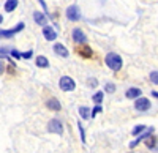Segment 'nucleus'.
Instances as JSON below:
<instances>
[{"mask_svg": "<svg viewBox=\"0 0 158 153\" xmlns=\"http://www.w3.org/2000/svg\"><path fill=\"white\" fill-rule=\"evenodd\" d=\"M33 19H35V22H36L38 25H46V22H48L46 16L43 14V13H40V11H35V13H33Z\"/></svg>", "mask_w": 158, "mask_h": 153, "instance_id": "9d476101", "label": "nucleus"}, {"mask_svg": "<svg viewBox=\"0 0 158 153\" xmlns=\"http://www.w3.org/2000/svg\"><path fill=\"white\" fill-rule=\"evenodd\" d=\"M81 54L85 55V57H90V55H92V50H90L89 47H85V49H81Z\"/></svg>", "mask_w": 158, "mask_h": 153, "instance_id": "aec40b11", "label": "nucleus"}, {"mask_svg": "<svg viewBox=\"0 0 158 153\" xmlns=\"http://www.w3.org/2000/svg\"><path fill=\"white\" fill-rule=\"evenodd\" d=\"M3 71H5V66H3V63H2V62H0V74H2Z\"/></svg>", "mask_w": 158, "mask_h": 153, "instance_id": "393cba45", "label": "nucleus"}, {"mask_svg": "<svg viewBox=\"0 0 158 153\" xmlns=\"http://www.w3.org/2000/svg\"><path fill=\"white\" fill-rule=\"evenodd\" d=\"M10 54H11L13 57H16V58H19V57H21V54L18 52V50H16V49H13V50H10Z\"/></svg>", "mask_w": 158, "mask_h": 153, "instance_id": "4be33fe9", "label": "nucleus"}, {"mask_svg": "<svg viewBox=\"0 0 158 153\" xmlns=\"http://www.w3.org/2000/svg\"><path fill=\"white\" fill-rule=\"evenodd\" d=\"M79 114H81L82 119H90V109L89 107H79Z\"/></svg>", "mask_w": 158, "mask_h": 153, "instance_id": "2eb2a0df", "label": "nucleus"}, {"mask_svg": "<svg viewBox=\"0 0 158 153\" xmlns=\"http://www.w3.org/2000/svg\"><path fill=\"white\" fill-rule=\"evenodd\" d=\"M104 62H106V65H108L112 71H118V70L122 68V58H120V55H117V54H114V52L108 54L106 58H104Z\"/></svg>", "mask_w": 158, "mask_h": 153, "instance_id": "f257e3e1", "label": "nucleus"}, {"mask_svg": "<svg viewBox=\"0 0 158 153\" xmlns=\"http://www.w3.org/2000/svg\"><path fill=\"white\" fill-rule=\"evenodd\" d=\"M79 126V133H81V139H82V142H85V136H84V130H82V126L81 125H77Z\"/></svg>", "mask_w": 158, "mask_h": 153, "instance_id": "5701e85b", "label": "nucleus"}, {"mask_svg": "<svg viewBox=\"0 0 158 153\" xmlns=\"http://www.w3.org/2000/svg\"><path fill=\"white\" fill-rule=\"evenodd\" d=\"M104 88H106L108 93H114L115 92V85L114 84H106V87H104Z\"/></svg>", "mask_w": 158, "mask_h": 153, "instance_id": "a211bd4d", "label": "nucleus"}, {"mask_svg": "<svg viewBox=\"0 0 158 153\" xmlns=\"http://www.w3.org/2000/svg\"><path fill=\"white\" fill-rule=\"evenodd\" d=\"M32 54H33L32 50H29V52H25V54H21V57H24V58H30V57H32Z\"/></svg>", "mask_w": 158, "mask_h": 153, "instance_id": "b1692460", "label": "nucleus"}, {"mask_svg": "<svg viewBox=\"0 0 158 153\" xmlns=\"http://www.w3.org/2000/svg\"><path fill=\"white\" fill-rule=\"evenodd\" d=\"M125 96H127L128 99H136V98H139V96H141V88H136V87L128 88L127 93H125Z\"/></svg>", "mask_w": 158, "mask_h": 153, "instance_id": "1a4fd4ad", "label": "nucleus"}, {"mask_svg": "<svg viewBox=\"0 0 158 153\" xmlns=\"http://www.w3.org/2000/svg\"><path fill=\"white\" fill-rule=\"evenodd\" d=\"M73 41H76V43H85L87 41V38H85V35H84V32L81 29H74L73 30Z\"/></svg>", "mask_w": 158, "mask_h": 153, "instance_id": "6e6552de", "label": "nucleus"}, {"mask_svg": "<svg viewBox=\"0 0 158 153\" xmlns=\"http://www.w3.org/2000/svg\"><path fill=\"white\" fill-rule=\"evenodd\" d=\"M24 27H25V24H24V22H19V24H18V25H16V27L13 29V30H0V38H2V36L11 38L13 35H16L18 32H21Z\"/></svg>", "mask_w": 158, "mask_h": 153, "instance_id": "423d86ee", "label": "nucleus"}, {"mask_svg": "<svg viewBox=\"0 0 158 153\" xmlns=\"http://www.w3.org/2000/svg\"><path fill=\"white\" fill-rule=\"evenodd\" d=\"M60 101H57L56 98H51V99H48V109H51V111H60Z\"/></svg>", "mask_w": 158, "mask_h": 153, "instance_id": "9b49d317", "label": "nucleus"}, {"mask_svg": "<svg viewBox=\"0 0 158 153\" xmlns=\"http://www.w3.org/2000/svg\"><path fill=\"white\" fill-rule=\"evenodd\" d=\"M18 8V0H6L5 2V11L11 13V11H15Z\"/></svg>", "mask_w": 158, "mask_h": 153, "instance_id": "ddd939ff", "label": "nucleus"}, {"mask_svg": "<svg viewBox=\"0 0 158 153\" xmlns=\"http://www.w3.org/2000/svg\"><path fill=\"white\" fill-rule=\"evenodd\" d=\"M2 21H3V18H2V14H0V24H2Z\"/></svg>", "mask_w": 158, "mask_h": 153, "instance_id": "bb28decb", "label": "nucleus"}, {"mask_svg": "<svg viewBox=\"0 0 158 153\" xmlns=\"http://www.w3.org/2000/svg\"><path fill=\"white\" fill-rule=\"evenodd\" d=\"M48 131L49 133H54V134H62L63 133V125L60 120L54 119V120H51L48 123Z\"/></svg>", "mask_w": 158, "mask_h": 153, "instance_id": "7ed1b4c3", "label": "nucleus"}, {"mask_svg": "<svg viewBox=\"0 0 158 153\" xmlns=\"http://www.w3.org/2000/svg\"><path fill=\"white\" fill-rule=\"evenodd\" d=\"M153 96H155V98H158V92H155V93H153Z\"/></svg>", "mask_w": 158, "mask_h": 153, "instance_id": "a878e982", "label": "nucleus"}, {"mask_svg": "<svg viewBox=\"0 0 158 153\" xmlns=\"http://www.w3.org/2000/svg\"><path fill=\"white\" fill-rule=\"evenodd\" d=\"M94 101H95L97 104H100L101 101H103V92H98V93H95V95H94Z\"/></svg>", "mask_w": 158, "mask_h": 153, "instance_id": "dca6fc26", "label": "nucleus"}, {"mask_svg": "<svg viewBox=\"0 0 158 153\" xmlns=\"http://www.w3.org/2000/svg\"><path fill=\"white\" fill-rule=\"evenodd\" d=\"M98 112H101V107H100V106H97V107H95L94 111H92V114H90V117H95V115H97Z\"/></svg>", "mask_w": 158, "mask_h": 153, "instance_id": "412c9836", "label": "nucleus"}, {"mask_svg": "<svg viewBox=\"0 0 158 153\" xmlns=\"http://www.w3.org/2000/svg\"><path fill=\"white\" fill-rule=\"evenodd\" d=\"M150 81H152L153 84H158V71L150 73Z\"/></svg>", "mask_w": 158, "mask_h": 153, "instance_id": "f3484780", "label": "nucleus"}, {"mask_svg": "<svg viewBox=\"0 0 158 153\" xmlns=\"http://www.w3.org/2000/svg\"><path fill=\"white\" fill-rule=\"evenodd\" d=\"M35 63H36V66H40V68H48V66H49V62H48V58H46V57H43V55L36 57Z\"/></svg>", "mask_w": 158, "mask_h": 153, "instance_id": "4468645a", "label": "nucleus"}, {"mask_svg": "<svg viewBox=\"0 0 158 153\" xmlns=\"http://www.w3.org/2000/svg\"><path fill=\"white\" fill-rule=\"evenodd\" d=\"M43 35L48 41H54L57 38V32L51 27V25H43Z\"/></svg>", "mask_w": 158, "mask_h": 153, "instance_id": "0eeeda50", "label": "nucleus"}, {"mask_svg": "<svg viewBox=\"0 0 158 153\" xmlns=\"http://www.w3.org/2000/svg\"><path fill=\"white\" fill-rule=\"evenodd\" d=\"M135 107H136V111H139V112H146V111L150 109V101H149L147 98H136Z\"/></svg>", "mask_w": 158, "mask_h": 153, "instance_id": "20e7f679", "label": "nucleus"}, {"mask_svg": "<svg viewBox=\"0 0 158 153\" xmlns=\"http://www.w3.org/2000/svg\"><path fill=\"white\" fill-rule=\"evenodd\" d=\"M67 18L70 21H79L81 19V11H79V8L76 5H71L67 8Z\"/></svg>", "mask_w": 158, "mask_h": 153, "instance_id": "39448f33", "label": "nucleus"}, {"mask_svg": "<svg viewBox=\"0 0 158 153\" xmlns=\"http://www.w3.org/2000/svg\"><path fill=\"white\" fill-rule=\"evenodd\" d=\"M144 130H146V126H144V125H139V126H136V128L133 130V134L136 136V134H139V133L144 131Z\"/></svg>", "mask_w": 158, "mask_h": 153, "instance_id": "6ab92c4d", "label": "nucleus"}, {"mask_svg": "<svg viewBox=\"0 0 158 153\" xmlns=\"http://www.w3.org/2000/svg\"><path fill=\"white\" fill-rule=\"evenodd\" d=\"M59 85H60V88L63 92H71V90H74V87H76L74 81L70 78V76H63V78L60 79V82H59Z\"/></svg>", "mask_w": 158, "mask_h": 153, "instance_id": "f03ea898", "label": "nucleus"}, {"mask_svg": "<svg viewBox=\"0 0 158 153\" xmlns=\"http://www.w3.org/2000/svg\"><path fill=\"white\" fill-rule=\"evenodd\" d=\"M54 50H56V54H59V55H62V57H68V49L65 47L63 44H56L54 46Z\"/></svg>", "mask_w": 158, "mask_h": 153, "instance_id": "f8f14e48", "label": "nucleus"}]
</instances>
